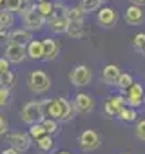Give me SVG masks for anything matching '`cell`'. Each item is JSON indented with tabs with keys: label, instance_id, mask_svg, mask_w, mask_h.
I'll use <instances>...</instances> for the list:
<instances>
[{
	"label": "cell",
	"instance_id": "cell-39",
	"mask_svg": "<svg viewBox=\"0 0 145 154\" xmlns=\"http://www.w3.org/2000/svg\"><path fill=\"white\" fill-rule=\"evenodd\" d=\"M0 154H20L18 150H15V149H11V147H8V149H4Z\"/></svg>",
	"mask_w": 145,
	"mask_h": 154
},
{
	"label": "cell",
	"instance_id": "cell-35",
	"mask_svg": "<svg viewBox=\"0 0 145 154\" xmlns=\"http://www.w3.org/2000/svg\"><path fill=\"white\" fill-rule=\"evenodd\" d=\"M118 111H120V109H116V107H114V105H113L109 100L103 103V112H105V116H109V118H113V116H118Z\"/></svg>",
	"mask_w": 145,
	"mask_h": 154
},
{
	"label": "cell",
	"instance_id": "cell-42",
	"mask_svg": "<svg viewBox=\"0 0 145 154\" xmlns=\"http://www.w3.org/2000/svg\"><path fill=\"white\" fill-rule=\"evenodd\" d=\"M4 9V0H0V11Z\"/></svg>",
	"mask_w": 145,
	"mask_h": 154
},
{
	"label": "cell",
	"instance_id": "cell-6",
	"mask_svg": "<svg viewBox=\"0 0 145 154\" xmlns=\"http://www.w3.org/2000/svg\"><path fill=\"white\" fill-rule=\"evenodd\" d=\"M78 143H80V149H82L84 152H93V150H96V149L102 145V138H100V134H98L96 131L85 129V131L80 132Z\"/></svg>",
	"mask_w": 145,
	"mask_h": 154
},
{
	"label": "cell",
	"instance_id": "cell-21",
	"mask_svg": "<svg viewBox=\"0 0 145 154\" xmlns=\"http://www.w3.org/2000/svg\"><path fill=\"white\" fill-rule=\"evenodd\" d=\"M13 24H15V15L13 13H9L6 9L0 11V29L2 31H11Z\"/></svg>",
	"mask_w": 145,
	"mask_h": 154
},
{
	"label": "cell",
	"instance_id": "cell-10",
	"mask_svg": "<svg viewBox=\"0 0 145 154\" xmlns=\"http://www.w3.org/2000/svg\"><path fill=\"white\" fill-rule=\"evenodd\" d=\"M4 58L9 62V63H22L27 56H26V47L24 45H18V44H8L6 49H4Z\"/></svg>",
	"mask_w": 145,
	"mask_h": 154
},
{
	"label": "cell",
	"instance_id": "cell-13",
	"mask_svg": "<svg viewBox=\"0 0 145 154\" xmlns=\"http://www.w3.org/2000/svg\"><path fill=\"white\" fill-rule=\"evenodd\" d=\"M69 24H71V22H69L67 17H51V18L45 20V26H47L49 31L54 33V35H65L67 29H69Z\"/></svg>",
	"mask_w": 145,
	"mask_h": 154
},
{
	"label": "cell",
	"instance_id": "cell-3",
	"mask_svg": "<svg viewBox=\"0 0 145 154\" xmlns=\"http://www.w3.org/2000/svg\"><path fill=\"white\" fill-rule=\"evenodd\" d=\"M20 118L24 123L27 125H35V123H42V120L45 118L44 114V109H42V103L36 102V100H31V102H26L22 111H20Z\"/></svg>",
	"mask_w": 145,
	"mask_h": 154
},
{
	"label": "cell",
	"instance_id": "cell-9",
	"mask_svg": "<svg viewBox=\"0 0 145 154\" xmlns=\"http://www.w3.org/2000/svg\"><path fill=\"white\" fill-rule=\"evenodd\" d=\"M22 24H24V29H27L29 33H35V31H40L45 26V20L35 9H31V11L22 13Z\"/></svg>",
	"mask_w": 145,
	"mask_h": 154
},
{
	"label": "cell",
	"instance_id": "cell-32",
	"mask_svg": "<svg viewBox=\"0 0 145 154\" xmlns=\"http://www.w3.org/2000/svg\"><path fill=\"white\" fill-rule=\"evenodd\" d=\"M45 134V131H44V127H42V123H35V125H31L29 127V136H31V140L35 141V140H38V138H42Z\"/></svg>",
	"mask_w": 145,
	"mask_h": 154
},
{
	"label": "cell",
	"instance_id": "cell-44",
	"mask_svg": "<svg viewBox=\"0 0 145 154\" xmlns=\"http://www.w3.org/2000/svg\"><path fill=\"white\" fill-rule=\"evenodd\" d=\"M103 2H105V0H102V4H103Z\"/></svg>",
	"mask_w": 145,
	"mask_h": 154
},
{
	"label": "cell",
	"instance_id": "cell-23",
	"mask_svg": "<svg viewBox=\"0 0 145 154\" xmlns=\"http://www.w3.org/2000/svg\"><path fill=\"white\" fill-rule=\"evenodd\" d=\"M42 127H44L45 134H49V136H54V134L60 132V125H58V122L53 120V118H44V120H42Z\"/></svg>",
	"mask_w": 145,
	"mask_h": 154
},
{
	"label": "cell",
	"instance_id": "cell-26",
	"mask_svg": "<svg viewBox=\"0 0 145 154\" xmlns=\"http://www.w3.org/2000/svg\"><path fill=\"white\" fill-rule=\"evenodd\" d=\"M78 6H80L82 11L87 15V13H93V11H96V9L102 8V0H80Z\"/></svg>",
	"mask_w": 145,
	"mask_h": 154
},
{
	"label": "cell",
	"instance_id": "cell-22",
	"mask_svg": "<svg viewBox=\"0 0 145 154\" xmlns=\"http://www.w3.org/2000/svg\"><path fill=\"white\" fill-rule=\"evenodd\" d=\"M118 120H122V122H127V123H131V122H136V118H138V112H136V109H131V107H122L120 111H118V116H116Z\"/></svg>",
	"mask_w": 145,
	"mask_h": 154
},
{
	"label": "cell",
	"instance_id": "cell-31",
	"mask_svg": "<svg viewBox=\"0 0 145 154\" xmlns=\"http://www.w3.org/2000/svg\"><path fill=\"white\" fill-rule=\"evenodd\" d=\"M69 6H65L63 2H53V17H67Z\"/></svg>",
	"mask_w": 145,
	"mask_h": 154
},
{
	"label": "cell",
	"instance_id": "cell-34",
	"mask_svg": "<svg viewBox=\"0 0 145 154\" xmlns=\"http://www.w3.org/2000/svg\"><path fill=\"white\" fill-rule=\"evenodd\" d=\"M134 134H136L138 140L145 141V120H140V122L136 123V127H134Z\"/></svg>",
	"mask_w": 145,
	"mask_h": 154
},
{
	"label": "cell",
	"instance_id": "cell-37",
	"mask_svg": "<svg viewBox=\"0 0 145 154\" xmlns=\"http://www.w3.org/2000/svg\"><path fill=\"white\" fill-rule=\"evenodd\" d=\"M8 71H11V63H9L4 56H0V74H2V72H8Z\"/></svg>",
	"mask_w": 145,
	"mask_h": 154
},
{
	"label": "cell",
	"instance_id": "cell-29",
	"mask_svg": "<svg viewBox=\"0 0 145 154\" xmlns=\"http://www.w3.org/2000/svg\"><path fill=\"white\" fill-rule=\"evenodd\" d=\"M132 47H134V51H138V53H143V51H145V33L134 35V38H132Z\"/></svg>",
	"mask_w": 145,
	"mask_h": 154
},
{
	"label": "cell",
	"instance_id": "cell-17",
	"mask_svg": "<svg viewBox=\"0 0 145 154\" xmlns=\"http://www.w3.org/2000/svg\"><path fill=\"white\" fill-rule=\"evenodd\" d=\"M26 56L33 62L36 60H42L44 58V49H42V40H31L27 45H26Z\"/></svg>",
	"mask_w": 145,
	"mask_h": 154
},
{
	"label": "cell",
	"instance_id": "cell-28",
	"mask_svg": "<svg viewBox=\"0 0 145 154\" xmlns=\"http://www.w3.org/2000/svg\"><path fill=\"white\" fill-rule=\"evenodd\" d=\"M134 82H132V76H131V72H122L120 74V78H118V84H116V87H120L122 91H127L131 85H132Z\"/></svg>",
	"mask_w": 145,
	"mask_h": 154
},
{
	"label": "cell",
	"instance_id": "cell-7",
	"mask_svg": "<svg viewBox=\"0 0 145 154\" xmlns=\"http://www.w3.org/2000/svg\"><path fill=\"white\" fill-rule=\"evenodd\" d=\"M72 107H75L76 114H91L94 111V98L87 93H76L75 100H72Z\"/></svg>",
	"mask_w": 145,
	"mask_h": 154
},
{
	"label": "cell",
	"instance_id": "cell-15",
	"mask_svg": "<svg viewBox=\"0 0 145 154\" xmlns=\"http://www.w3.org/2000/svg\"><path fill=\"white\" fill-rule=\"evenodd\" d=\"M120 74H122V71H120V67L116 63H107L102 69V82L107 84V85H116Z\"/></svg>",
	"mask_w": 145,
	"mask_h": 154
},
{
	"label": "cell",
	"instance_id": "cell-18",
	"mask_svg": "<svg viewBox=\"0 0 145 154\" xmlns=\"http://www.w3.org/2000/svg\"><path fill=\"white\" fill-rule=\"evenodd\" d=\"M35 11H36L44 20H47V18L53 17V2H51V0H36Z\"/></svg>",
	"mask_w": 145,
	"mask_h": 154
},
{
	"label": "cell",
	"instance_id": "cell-30",
	"mask_svg": "<svg viewBox=\"0 0 145 154\" xmlns=\"http://www.w3.org/2000/svg\"><path fill=\"white\" fill-rule=\"evenodd\" d=\"M11 105V89L0 87V109H6Z\"/></svg>",
	"mask_w": 145,
	"mask_h": 154
},
{
	"label": "cell",
	"instance_id": "cell-11",
	"mask_svg": "<svg viewBox=\"0 0 145 154\" xmlns=\"http://www.w3.org/2000/svg\"><path fill=\"white\" fill-rule=\"evenodd\" d=\"M96 22L102 26V27H113L116 22H118V11L114 8H102L98 11V17H96Z\"/></svg>",
	"mask_w": 145,
	"mask_h": 154
},
{
	"label": "cell",
	"instance_id": "cell-12",
	"mask_svg": "<svg viewBox=\"0 0 145 154\" xmlns=\"http://www.w3.org/2000/svg\"><path fill=\"white\" fill-rule=\"evenodd\" d=\"M123 18H125V22H127L129 26H140V24L145 22V11H143V8L131 4V6L125 9Z\"/></svg>",
	"mask_w": 145,
	"mask_h": 154
},
{
	"label": "cell",
	"instance_id": "cell-16",
	"mask_svg": "<svg viewBox=\"0 0 145 154\" xmlns=\"http://www.w3.org/2000/svg\"><path fill=\"white\" fill-rule=\"evenodd\" d=\"M33 40V35L24 29V27H18V29H11L9 31V42L8 44H18V45H27L29 42Z\"/></svg>",
	"mask_w": 145,
	"mask_h": 154
},
{
	"label": "cell",
	"instance_id": "cell-1",
	"mask_svg": "<svg viewBox=\"0 0 145 154\" xmlns=\"http://www.w3.org/2000/svg\"><path fill=\"white\" fill-rule=\"evenodd\" d=\"M40 103L45 118H53L56 122H71L76 114L72 102H69L67 98H44Z\"/></svg>",
	"mask_w": 145,
	"mask_h": 154
},
{
	"label": "cell",
	"instance_id": "cell-43",
	"mask_svg": "<svg viewBox=\"0 0 145 154\" xmlns=\"http://www.w3.org/2000/svg\"><path fill=\"white\" fill-rule=\"evenodd\" d=\"M143 103H145V96H143Z\"/></svg>",
	"mask_w": 145,
	"mask_h": 154
},
{
	"label": "cell",
	"instance_id": "cell-24",
	"mask_svg": "<svg viewBox=\"0 0 145 154\" xmlns=\"http://www.w3.org/2000/svg\"><path fill=\"white\" fill-rule=\"evenodd\" d=\"M17 82V74L13 71H8V72H2L0 74V87L4 89H11Z\"/></svg>",
	"mask_w": 145,
	"mask_h": 154
},
{
	"label": "cell",
	"instance_id": "cell-36",
	"mask_svg": "<svg viewBox=\"0 0 145 154\" xmlns=\"http://www.w3.org/2000/svg\"><path fill=\"white\" fill-rule=\"evenodd\" d=\"M8 129H9V125H8L6 116H4V114H0V136H4V134L8 132Z\"/></svg>",
	"mask_w": 145,
	"mask_h": 154
},
{
	"label": "cell",
	"instance_id": "cell-2",
	"mask_svg": "<svg viewBox=\"0 0 145 154\" xmlns=\"http://www.w3.org/2000/svg\"><path fill=\"white\" fill-rule=\"evenodd\" d=\"M27 89L33 93V94H44L51 89V78L49 74L42 69H36L33 71L29 76H27Z\"/></svg>",
	"mask_w": 145,
	"mask_h": 154
},
{
	"label": "cell",
	"instance_id": "cell-14",
	"mask_svg": "<svg viewBox=\"0 0 145 154\" xmlns=\"http://www.w3.org/2000/svg\"><path fill=\"white\" fill-rule=\"evenodd\" d=\"M42 49H44V62H53L60 54V44L54 38H44L42 40Z\"/></svg>",
	"mask_w": 145,
	"mask_h": 154
},
{
	"label": "cell",
	"instance_id": "cell-5",
	"mask_svg": "<svg viewBox=\"0 0 145 154\" xmlns=\"http://www.w3.org/2000/svg\"><path fill=\"white\" fill-rule=\"evenodd\" d=\"M6 141L9 143V147H11V149H15V150H18V152H26V150L31 147V143H33V140H31L29 132H22V131L8 132Z\"/></svg>",
	"mask_w": 145,
	"mask_h": 154
},
{
	"label": "cell",
	"instance_id": "cell-20",
	"mask_svg": "<svg viewBox=\"0 0 145 154\" xmlns=\"http://www.w3.org/2000/svg\"><path fill=\"white\" fill-rule=\"evenodd\" d=\"M67 36H71L72 40H80L84 35H85V29H84V22H71L69 24V29L65 33Z\"/></svg>",
	"mask_w": 145,
	"mask_h": 154
},
{
	"label": "cell",
	"instance_id": "cell-41",
	"mask_svg": "<svg viewBox=\"0 0 145 154\" xmlns=\"http://www.w3.org/2000/svg\"><path fill=\"white\" fill-rule=\"evenodd\" d=\"M56 154H71V152H69V150H58Z\"/></svg>",
	"mask_w": 145,
	"mask_h": 154
},
{
	"label": "cell",
	"instance_id": "cell-40",
	"mask_svg": "<svg viewBox=\"0 0 145 154\" xmlns=\"http://www.w3.org/2000/svg\"><path fill=\"white\" fill-rule=\"evenodd\" d=\"M129 2H131L132 6H140V8L145 6V0H129Z\"/></svg>",
	"mask_w": 145,
	"mask_h": 154
},
{
	"label": "cell",
	"instance_id": "cell-38",
	"mask_svg": "<svg viewBox=\"0 0 145 154\" xmlns=\"http://www.w3.org/2000/svg\"><path fill=\"white\" fill-rule=\"evenodd\" d=\"M4 42H9V31L0 29V44H4Z\"/></svg>",
	"mask_w": 145,
	"mask_h": 154
},
{
	"label": "cell",
	"instance_id": "cell-4",
	"mask_svg": "<svg viewBox=\"0 0 145 154\" xmlns=\"http://www.w3.org/2000/svg\"><path fill=\"white\" fill-rule=\"evenodd\" d=\"M91 80H93V69L85 63L75 65L72 71L69 72V82L75 87H85L91 84Z\"/></svg>",
	"mask_w": 145,
	"mask_h": 154
},
{
	"label": "cell",
	"instance_id": "cell-25",
	"mask_svg": "<svg viewBox=\"0 0 145 154\" xmlns=\"http://www.w3.org/2000/svg\"><path fill=\"white\" fill-rule=\"evenodd\" d=\"M84 17H85V13L82 11L80 6H69V11H67L69 22H84Z\"/></svg>",
	"mask_w": 145,
	"mask_h": 154
},
{
	"label": "cell",
	"instance_id": "cell-8",
	"mask_svg": "<svg viewBox=\"0 0 145 154\" xmlns=\"http://www.w3.org/2000/svg\"><path fill=\"white\" fill-rule=\"evenodd\" d=\"M125 102H127V107L131 109H138L143 105V96H145V91L140 84H132L127 91H125Z\"/></svg>",
	"mask_w": 145,
	"mask_h": 154
},
{
	"label": "cell",
	"instance_id": "cell-33",
	"mask_svg": "<svg viewBox=\"0 0 145 154\" xmlns=\"http://www.w3.org/2000/svg\"><path fill=\"white\" fill-rule=\"evenodd\" d=\"M109 102H111L116 109H122V107H125V105H127V102H125V96H123V94H114V96H109Z\"/></svg>",
	"mask_w": 145,
	"mask_h": 154
},
{
	"label": "cell",
	"instance_id": "cell-27",
	"mask_svg": "<svg viewBox=\"0 0 145 154\" xmlns=\"http://www.w3.org/2000/svg\"><path fill=\"white\" fill-rule=\"evenodd\" d=\"M26 6V0H4V9L9 13H20Z\"/></svg>",
	"mask_w": 145,
	"mask_h": 154
},
{
	"label": "cell",
	"instance_id": "cell-19",
	"mask_svg": "<svg viewBox=\"0 0 145 154\" xmlns=\"http://www.w3.org/2000/svg\"><path fill=\"white\" fill-rule=\"evenodd\" d=\"M33 143L38 147V150H40V152H51V150H53V147H54V140H53V136H49V134H44L42 138L35 140Z\"/></svg>",
	"mask_w": 145,
	"mask_h": 154
}]
</instances>
